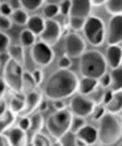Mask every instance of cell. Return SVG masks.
I'll use <instances>...</instances> for the list:
<instances>
[{
  "mask_svg": "<svg viewBox=\"0 0 122 146\" xmlns=\"http://www.w3.org/2000/svg\"><path fill=\"white\" fill-rule=\"evenodd\" d=\"M79 78L70 70H60L53 72L44 86V94L49 101L65 100L77 93Z\"/></svg>",
  "mask_w": 122,
  "mask_h": 146,
  "instance_id": "cell-1",
  "label": "cell"
},
{
  "mask_svg": "<svg viewBox=\"0 0 122 146\" xmlns=\"http://www.w3.org/2000/svg\"><path fill=\"white\" fill-rule=\"evenodd\" d=\"M79 70L82 77L98 79L108 72L105 55L97 50H86L80 57Z\"/></svg>",
  "mask_w": 122,
  "mask_h": 146,
  "instance_id": "cell-2",
  "label": "cell"
},
{
  "mask_svg": "<svg viewBox=\"0 0 122 146\" xmlns=\"http://www.w3.org/2000/svg\"><path fill=\"white\" fill-rule=\"evenodd\" d=\"M97 127V141L103 145H114L121 141L122 125L117 115L105 113L100 118Z\"/></svg>",
  "mask_w": 122,
  "mask_h": 146,
  "instance_id": "cell-3",
  "label": "cell"
},
{
  "mask_svg": "<svg viewBox=\"0 0 122 146\" xmlns=\"http://www.w3.org/2000/svg\"><path fill=\"white\" fill-rule=\"evenodd\" d=\"M72 114L68 109L54 111L48 116L47 120L44 121V127L47 129L49 135L58 140L64 133L70 131V120H72Z\"/></svg>",
  "mask_w": 122,
  "mask_h": 146,
  "instance_id": "cell-4",
  "label": "cell"
},
{
  "mask_svg": "<svg viewBox=\"0 0 122 146\" xmlns=\"http://www.w3.org/2000/svg\"><path fill=\"white\" fill-rule=\"evenodd\" d=\"M85 39L93 47H100L105 40V24L97 16H89L86 18L83 29Z\"/></svg>",
  "mask_w": 122,
  "mask_h": 146,
  "instance_id": "cell-5",
  "label": "cell"
},
{
  "mask_svg": "<svg viewBox=\"0 0 122 146\" xmlns=\"http://www.w3.org/2000/svg\"><path fill=\"white\" fill-rule=\"evenodd\" d=\"M24 65L9 58L3 66L2 79L11 92H22V77L24 73Z\"/></svg>",
  "mask_w": 122,
  "mask_h": 146,
  "instance_id": "cell-6",
  "label": "cell"
},
{
  "mask_svg": "<svg viewBox=\"0 0 122 146\" xmlns=\"http://www.w3.org/2000/svg\"><path fill=\"white\" fill-rule=\"evenodd\" d=\"M64 55L70 58H80L82 54L87 50V44L83 36L77 32H70L64 37L63 44Z\"/></svg>",
  "mask_w": 122,
  "mask_h": 146,
  "instance_id": "cell-7",
  "label": "cell"
},
{
  "mask_svg": "<svg viewBox=\"0 0 122 146\" xmlns=\"http://www.w3.org/2000/svg\"><path fill=\"white\" fill-rule=\"evenodd\" d=\"M32 61L40 68H47L54 61L55 53L51 46L42 42H35L30 50Z\"/></svg>",
  "mask_w": 122,
  "mask_h": 146,
  "instance_id": "cell-8",
  "label": "cell"
},
{
  "mask_svg": "<svg viewBox=\"0 0 122 146\" xmlns=\"http://www.w3.org/2000/svg\"><path fill=\"white\" fill-rule=\"evenodd\" d=\"M95 107V104L88 98L80 93L74 94L68 104V110L72 115L87 118L91 116V113Z\"/></svg>",
  "mask_w": 122,
  "mask_h": 146,
  "instance_id": "cell-9",
  "label": "cell"
},
{
  "mask_svg": "<svg viewBox=\"0 0 122 146\" xmlns=\"http://www.w3.org/2000/svg\"><path fill=\"white\" fill-rule=\"evenodd\" d=\"M62 36V26L55 19H46L42 31L39 34L40 42L47 45L55 46Z\"/></svg>",
  "mask_w": 122,
  "mask_h": 146,
  "instance_id": "cell-10",
  "label": "cell"
},
{
  "mask_svg": "<svg viewBox=\"0 0 122 146\" xmlns=\"http://www.w3.org/2000/svg\"><path fill=\"white\" fill-rule=\"evenodd\" d=\"M105 40L108 45H121L122 42V15L112 16L105 27Z\"/></svg>",
  "mask_w": 122,
  "mask_h": 146,
  "instance_id": "cell-11",
  "label": "cell"
},
{
  "mask_svg": "<svg viewBox=\"0 0 122 146\" xmlns=\"http://www.w3.org/2000/svg\"><path fill=\"white\" fill-rule=\"evenodd\" d=\"M42 98H44L42 91H39L37 88L25 94L24 108H23L22 112L19 114V116H30L32 113L37 111V108H38Z\"/></svg>",
  "mask_w": 122,
  "mask_h": 146,
  "instance_id": "cell-12",
  "label": "cell"
},
{
  "mask_svg": "<svg viewBox=\"0 0 122 146\" xmlns=\"http://www.w3.org/2000/svg\"><path fill=\"white\" fill-rule=\"evenodd\" d=\"M70 9L68 16L86 19L91 15L92 2L91 0H70Z\"/></svg>",
  "mask_w": 122,
  "mask_h": 146,
  "instance_id": "cell-13",
  "label": "cell"
},
{
  "mask_svg": "<svg viewBox=\"0 0 122 146\" xmlns=\"http://www.w3.org/2000/svg\"><path fill=\"white\" fill-rule=\"evenodd\" d=\"M4 134L9 139L11 146H25L29 144L27 133L15 124L11 127H9Z\"/></svg>",
  "mask_w": 122,
  "mask_h": 146,
  "instance_id": "cell-14",
  "label": "cell"
},
{
  "mask_svg": "<svg viewBox=\"0 0 122 146\" xmlns=\"http://www.w3.org/2000/svg\"><path fill=\"white\" fill-rule=\"evenodd\" d=\"M107 64L110 68L121 66L122 63V48L121 45H109L105 55Z\"/></svg>",
  "mask_w": 122,
  "mask_h": 146,
  "instance_id": "cell-15",
  "label": "cell"
},
{
  "mask_svg": "<svg viewBox=\"0 0 122 146\" xmlns=\"http://www.w3.org/2000/svg\"><path fill=\"white\" fill-rule=\"evenodd\" d=\"M77 138L83 141L85 145H93L97 142V129L93 125L87 123L78 133H76Z\"/></svg>",
  "mask_w": 122,
  "mask_h": 146,
  "instance_id": "cell-16",
  "label": "cell"
},
{
  "mask_svg": "<svg viewBox=\"0 0 122 146\" xmlns=\"http://www.w3.org/2000/svg\"><path fill=\"white\" fill-rule=\"evenodd\" d=\"M44 127V118L42 116V113L35 111L30 115V127L27 131L28 140L33 136L34 134L38 132H42V129Z\"/></svg>",
  "mask_w": 122,
  "mask_h": 146,
  "instance_id": "cell-17",
  "label": "cell"
},
{
  "mask_svg": "<svg viewBox=\"0 0 122 146\" xmlns=\"http://www.w3.org/2000/svg\"><path fill=\"white\" fill-rule=\"evenodd\" d=\"M122 90L120 91H114L113 96L110 100L108 104L105 105L107 113L113 114V115H120L122 111Z\"/></svg>",
  "mask_w": 122,
  "mask_h": 146,
  "instance_id": "cell-18",
  "label": "cell"
},
{
  "mask_svg": "<svg viewBox=\"0 0 122 146\" xmlns=\"http://www.w3.org/2000/svg\"><path fill=\"white\" fill-rule=\"evenodd\" d=\"M97 85L98 83H97L96 79L83 77L82 79H79L77 93H80L83 96H88L89 93H91L97 87Z\"/></svg>",
  "mask_w": 122,
  "mask_h": 146,
  "instance_id": "cell-19",
  "label": "cell"
},
{
  "mask_svg": "<svg viewBox=\"0 0 122 146\" xmlns=\"http://www.w3.org/2000/svg\"><path fill=\"white\" fill-rule=\"evenodd\" d=\"M24 103H25V94H23L22 92H13V96L7 103V109L19 115L24 108Z\"/></svg>",
  "mask_w": 122,
  "mask_h": 146,
  "instance_id": "cell-20",
  "label": "cell"
},
{
  "mask_svg": "<svg viewBox=\"0 0 122 146\" xmlns=\"http://www.w3.org/2000/svg\"><path fill=\"white\" fill-rule=\"evenodd\" d=\"M26 28L28 30H30L33 34H35L36 36L40 34V32L44 29V19L40 17L39 15H32L29 16L27 23H26Z\"/></svg>",
  "mask_w": 122,
  "mask_h": 146,
  "instance_id": "cell-21",
  "label": "cell"
},
{
  "mask_svg": "<svg viewBox=\"0 0 122 146\" xmlns=\"http://www.w3.org/2000/svg\"><path fill=\"white\" fill-rule=\"evenodd\" d=\"M17 114L11 112L9 109H6L5 112L0 115V133H5L9 127H11L16 123L17 120Z\"/></svg>",
  "mask_w": 122,
  "mask_h": 146,
  "instance_id": "cell-22",
  "label": "cell"
},
{
  "mask_svg": "<svg viewBox=\"0 0 122 146\" xmlns=\"http://www.w3.org/2000/svg\"><path fill=\"white\" fill-rule=\"evenodd\" d=\"M6 54H9V58L17 61L20 64L24 65L25 63V50H24V47H22L21 45L11 44Z\"/></svg>",
  "mask_w": 122,
  "mask_h": 146,
  "instance_id": "cell-23",
  "label": "cell"
},
{
  "mask_svg": "<svg viewBox=\"0 0 122 146\" xmlns=\"http://www.w3.org/2000/svg\"><path fill=\"white\" fill-rule=\"evenodd\" d=\"M37 88L35 81H34L32 73L24 70L22 77V93L23 94H27V93L33 91Z\"/></svg>",
  "mask_w": 122,
  "mask_h": 146,
  "instance_id": "cell-24",
  "label": "cell"
},
{
  "mask_svg": "<svg viewBox=\"0 0 122 146\" xmlns=\"http://www.w3.org/2000/svg\"><path fill=\"white\" fill-rule=\"evenodd\" d=\"M111 85L110 89L113 91H120L122 90V68L118 66L116 68H112L111 73Z\"/></svg>",
  "mask_w": 122,
  "mask_h": 146,
  "instance_id": "cell-25",
  "label": "cell"
},
{
  "mask_svg": "<svg viewBox=\"0 0 122 146\" xmlns=\"http://www.w3.org/2000/svg\"><path fill=\"white\" fill-rule=\"evenodd\" d=\"M9 18H11L13 24H15V25L25 26L28 19H29V15L27 11L20 7V9H15L9 16Z\"/></svg>",
  "mask_w": 122,
  "mask_h": 146,
  "instance_id": "cell-26",
  "label": "cell"
},
{
  "mask_svg": "<svg viewBox=\"0 0 122 146\" xmlns=\"http://www.w3.org/2000/svg\"><path fill=\"white\" fill-rule=\"evenodd\" d=\"M19 40L20 45L22 46V47H24V48H29L30 47L31 48L36 42V35L32 33L30 30H28L27 28L23 29L20 32Z\"/></svg>",
  "mask_w": 122,
  "mask_h": 146,
  "instance_id": "cell-27",
  "label": "cell"
},
{
  "mask_svg": "<svg viewBox=\"0 0 122 146\" xmlns=\"http://www.w3.org/2000/svg\"><path fill=\"white\" fill-rule=\"evenodd\" d=\"M20 7L27 13H32L39 9L44 4V0H19Z\"/></svg>",
  "mask_w": 122,
  "mask_h": 146,
  "instance_id": "cell-28",
  "label": "cell"
},
{
  "mask_svg": "<svg viewBox=\"0 0 122 146\" xmlns=\"http://www.w3.org/2000/svg\"><path fill=\"white\" fill-rule=\"evenodd\" d=\"M29 144L34 146H51L52 141L44 133L38 132L34 134L33 136H31V138L29 139Z\"/></svg>",
  "mask_w": 122,
  "mask_h": 146,
  "instance_id": "cell-29",
  "label": "cell"
},
{
  "mask_svg": "<svg viewBox=\"0 0 122 146\" xmlns=\"http://www.w3.org/2000/svg\"><path fill=\"white\" fill-rule=\"evenodd\" d=\"M105 11L112 16L122 15V0H105Z\"/></svg>",
  "mask_w": 122,
  "mask_h": 146,
  "instance_id": "cell-30",
  "label": "cell"
},
{
  "mask_svg": "<svg viewBox=\"0 0 122 146\" xmlns=\"http://www.w3.org/2000/svg\"><path fill=\"white\" fill-rule=\"evenodd\" d=\"M42 14L46 19H55L57 16L60 15L59 4L56 3H44Z\"/></svg>",
  "mask_w": 122,
  "mask_h": 146,
  "instance_id": "cell-31",
  "label": "cell"
},
{
  "mask_svg": "<svg viewBox=\"0 0 122 146\" xmlns=\"http://www.w3.org/2000/svg\"><path fill=\"white\" fill-rule=\"evenodd\" d=\"M76 141H77V135L70 131L64 133L58 139L59 144L62 146H76Z\"/></svg>",
  "mask_w": 122,
  "mask_h": 146,
  "instance_id": "cell-32",
  "label": "cell"
},
{
  "mask_svg": "<svg viewBox=\"0 0 122 146\" xmlns=\"http://www.w3.org/2000/svg\"><path fill=\"white\" fill-rule=\"evenodd\" d=\"M87 124L86 118L81 117V116H75L72 115V120H70V131L72 133H78L84 125Z\"/></svg>",
  "mask_w": 122,
  "mask_h": 146,
  "instance_id": "cell-33",
  "label": "cell"
},
{
  "mask_svg": "<svg viewBox=\"0 0 122 146\" xmlns=\"http://www.w3.org/2000/svg\"><path fill=\"white\" fill-rule=\"evenodd\" d=\"M67 21H68V26L75 32H78V31H82L84 26V23H85V20L86 19H82V18H77V17H70L68 16L67 17Z\"/></svg>",
  "mask_w": 122,
  "mask_h": 146,
  "instance_id": "cell-34",
  "label": "cell"
},
{
  "mask_svg": "<svg viewBox=\"0 0 122 146\" xmlns=\"http://www.w3.org/2000/svg\"><path fill=\"white\" fill-rule=\"evenodd\" d=\"M11 44V37L4 31L0 30V55H4L7 53Z\"/></svg>",
  "mask_w": 122,
  "mask_h": 146,
  "instance_id": "cell-35",
  "label": "cell"
},
{
  "mask_svg": "<svg viewBox=\"0 0 122 146\" xmlns=\"http://www.w3.org/2000/svg\"><path fill=\"white\" fill-rule=\"evenodd\" d=\"M103 88L97 85V87L95 88L91 93L88 94V98L91 100L95 105H100L103 104Z\"/></svg>",
  "mask_w": 122,
  "mask_h": 146,
  "instance_id": "cell-36",
  "label": "cell"
},
{
  "mask_svg": "<svg viewBox=\"0 0 122 146\" xmlns=\"http://www.w3.org/2000/svg\"><path fill=\"white\" fill-rule=\"evenodd\" d=\"M105 113H107V111H105V108L103 104L95 105L94 109H93V111H92V113H91L92 119L95 121H98L100 118L105 115Z\"/></svg>",
  "mask_w": 122,
  "mask_h": 146,
  "instance_id": "cell-37",
  "label": "cell"
},
{
  "mask_svg": "<svg viewBox=\"0 0 122 146\" xmlns=\"http://www.w3.org/2000/svg\"><path fill=\"white\" fill-rule=\"evenodd\" d=\"M72 65V58H70L66 55H63L58 59L57 61V66H58L60 70H70Z\"/></svg>",
  "mask_w": 122,
  "mask_h": 146,
  "instance_id": "cell-38",
  "label": "cell"
},
{
  "mask_svg": "<svg viewBox=\"0 0 122 146\" xmlns=\"http://www.w3.org/2000/svg\"><path fill=\"white\" fill-rule=\"evenodd\" d=\"M97 83H98V86H100L103 89H107V88H110V85H111V76H110V73H105L101 77L97 79Z\"/></svg>",
  "mask_w": 122,
  "mask_h": 146,
  "instance_id": "cell-39",
  "label": "cell"
},
{
  "mask_svg": "<svg viewBox=\"0 0 122 146\" xmlns=\"http://www.w3.org/2000/svg\"><path fill=\"white\" fill-rule=\"evenodd\" d=\"M11 27H13V22H11V18L0 15V30L1 31L11 30Z\"/></svg>",
  "mask_w": 122,
  "mask_h": 146,
  "instance_id": "cell-40",
  "label": "cell"
},
{
  "mask_svg": "<svg viewBox=\"0 0 122 146\" xmlns=\"http://www.w3.org/2000/svg\"><path fill=\"white\" fill-rule=\"evenodd\" d=\"M17 127L27 133V131L30 127V116H19Z\"/></svg>",
  "mask_w": 122,
  "mask_h": 146,
  "instance_id": "cell-41",
  "label": "cell"
},
{
  "mask_svg": "<svg viewBox=\"0 0 122 146\" xmlns=\"http://www.w3.org/2000/svg\"><path fill=\"white\" fill-rule=\"evenodd\" d=\"M13 11H14V9L9 2H6V1H1L0 2V15L9 17L11 13H13Z\"/></svg>",
  "mask_w": 122,
  "mask_h": 146,
  "instance_id": "cell-42",
  "label": "cell"
},
{
  "mask_svg": "<svg viewBox=\"0 0 122 146\" xmlns=\"http://www.w3.org/2000/svg\"><path fill=\"white\" fill-rule=\"evenodd\" d=\"M59 9H60V14L64 17H68L70 9V0H63L62 2L59 4Z\"/></svg>",
  "mask_w": 122,
  "mask_h": 146,
  "instance_id": "cell-43",
  "label": "cell"
},
{
  "mask_svg": "<svg viewBox=\"0 0 122 146\" xmlns=\"http://www.w3.org/2000/svg\"><path fill=\"white\" fill-rule=\"evenodd\" d=\"M32 76H33L34 81H35L36 85H37V87H38L39 85L42 84V81H44V74L40 68H35V70L32 72Z\"/></svg>",
  "mask_w": 122,
  "mask_h": 146,
  "instance_id": "cell-44",
  "label": "cell"
},
{
  "mask_svg": "<svg viewBox=\"0 0 122 146\" xmlns=\"http://www.w3.org/2000/svg\"><path fill=\"white\" fill-rule=\"evenodd\" d=\"M51 102H52L53 109L55 110V111L66 109V104H65L64 100H55V101H51Z\"/></svg>",
  "mask_w": 122,
  "mask_h": 146,
  "instance_id": "cell-45",
  "label": "cell"
},
{
  "mask_svg": "<svg viewBox=\"0 0 122 146\" xmlns=\"http://www.w3.org/2000/svg\"><path fill=\"white\" fill-rule=\"evenodd\" d=\"M113 90L110 89V90H105L103 91V105L105 106V104H108L109 102H110V100L112 98V96H113Z\"/></svg>",
  "mask_w": 122,
  "mask_h": 146,
  "instance_id": "cell-46",
  "label": "cell"
},
{
  "mask_svg": "<svg viewBox=\"0 0 122 146\" xmlns=\"http://www.w3.org/2000/svg\"><path fill=\"white\" fill-rule=\"evenodd\" d=\"M48 109H49V104H48V101H46V100H44V98H42V102H40V104H39V106H38V108H37V111H38V112H40V113H42V112L44 113Z\"/></svg>",
  "mask_w": 122,
  "mask_h": 146,
  "instance_id": "cell-47",
  "label": "cell"
},
{
  "mask_svg": "<svg viewBox=\"0 0 122 146\" xmlns=\"http://www.w3.org/2000/svg\"><path fill=\"white\" fill-rule=\"evenodd\" d=\"M6 92V85L3 81L2 77H0V100H2L5 96Z\"/></svg>",
  "mask_w": 122,
  "mask_h": 146,
  "instance_id": "cell-48",
  "label": "cell"
},
{
  "mask_svg": "<svg viewBox=\"0 0 122 146\" xmlns=\"http://www.w3.org/2000/svg\"><path fill=\"white\" fill-rule=\"evenodd\" d=\"M0 146H11L9 145V139H7V137H6L4 133L3 134L0 133Z\"/></svg>",
  "mask_w": 122,
  "mask_h": 146,
  "instance_id": "cell-49",
  "label": "cell"
},
{
  "mask_svg": "<svg viewBox=\"0 0 122 146\" xmlns=\"http://www.w3.org/2000/svg\"><path fill=\"white\" fill-rule=\"evenodd\" d=\"M6 109H7V103L4 101V98L0 100V115L5 112Z\"/></svg>",
  "mask_w": 122,
  "mask_h": 146,
  "instance_id": "cell-50",
  "label": "cell"
},
{
  "mask_svg": "<svg viewBox=\"0 0 122 146\" xmlns=\"http://www.w3.org/2000/svg\"><path fill=\"white\" fill-rule=\"evenodd\" d=\"M93 6H100L105 2V0H91Z\"/></svg>",
  "mask_w": 122,
  "mask_h": 146,
  "instance_id": "cell-51",
  "label": "cell"
},
{
  "mask_svg": "<svg viewBox=\"0 0 122 146\" xmlns=\"http://www.w3.org/2000/svg\"><path fill=\"white\" fill-rule=\"evenodd\" d=\"M63 0H44V3H56V4H60Z\"/></svg>",
  "mask_w": 122,
  "mask_h": 146,
  "instance_id": "cell-52",
  "label": "cell"
}]
</instances>
